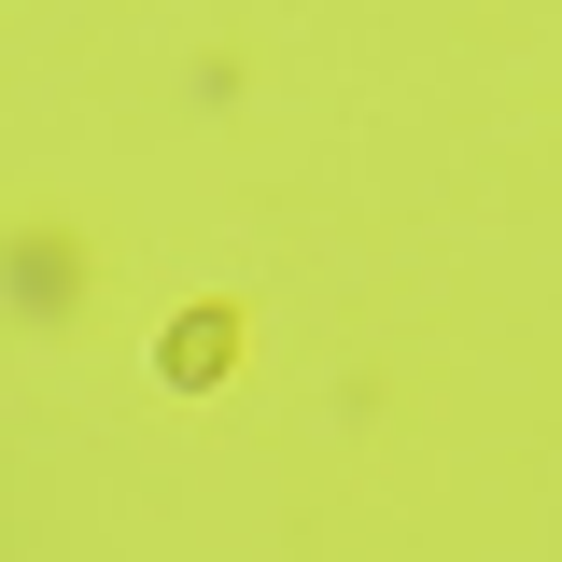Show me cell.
I'll use <instances>...</instances> for the list:
<instances>
[{"instance_id": "1", "label": "cell", "mask_w": 562, "mask_h": 562, "mask_svg": "<svg viewBox=\"0 0 562 562\" xmlns=\"http://www.w3.org/2000/svg\"><path fill=\"white\" fill-rule=\"evenodd\" d=\"M155 366H169V380H183V394H211V380H225V366H239V310H169V351H155Z\"/></svg>"}, {"instance_id": "2", "label": "cell", "mask_w": 562, "mask_h": 562, "mask_svg": "<svg viewBox=\"0 0 562 562\" xmlns=\"http://www.w3.org/2000/svg\"><path fill=\"white\" fill-rule=\"evenodd\" d=\"M14 295H29V310H57V295H70V254H57V239H29V254H14Z\"/></svg>"}]
</instances>
